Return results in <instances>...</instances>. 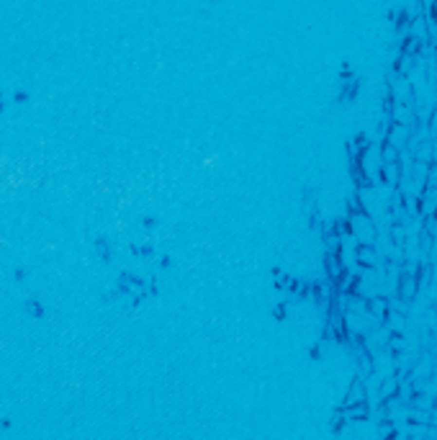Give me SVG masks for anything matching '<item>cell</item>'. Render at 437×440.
<instances>
[{"mask_svg":"<svg viewBox=\"0 0 437 440\" xmlns=\"http://www.w3.org/2000/svg\"><path fill=\"white\" fill-rule=\"evenodd\" d=\"M399 283H401V286H399V296H401L404 301H412L414 296H417V291H419V286H422L419 278L412 275V273H409V275H401V281H399Z\"/></svg>","mask_w":437,"mask_h":440,"instance_id":"6da1fadb","label":"cell"},{"mask_svg":"<svg viewBox=\"0 0 437 440\" xmlns=\"http://www.w3.org/2000/svg\"><path fill=\"white\" fill-rule=\"evenodd\" d=\"M358 260H360L363 265H368V268L378 265V253H376V247H370V245H363V247L358 250Z\"/></svg>","mask_w":437,"mask_h":440,"instance_id":"7a4b0ae2","label":"cell"},{"mask_svg":"<svg viewBox=\"0 0 437 440\" xmlns=\"http://www.w3.org/2000/svg\"><path fill=\"white\" fill-rule=\"evenodd\" d=\"M368 312H373L378 319H383L386 314H388V301H386V299H381V296H376V299H370Z\"/></svg>","mask_w":437,"mask_h":440,"instance_id":"3957f363","label":"cell"}]
</instances>
